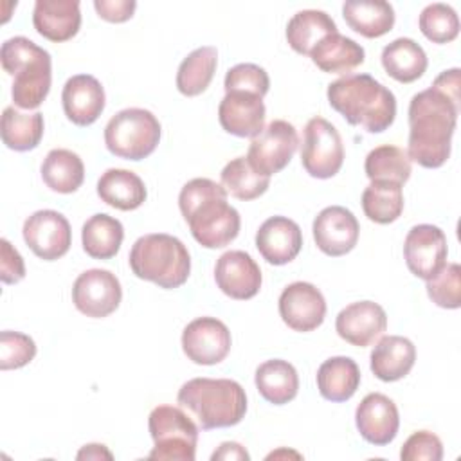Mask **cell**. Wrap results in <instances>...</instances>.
Listing matches in <instances>:
<instances>
[{"instance_id":"cell-1","label":"cell","mask_w":461,"mask_h":461,"mask_svg":"<svg viewBox=\"0 0 461 461\" xmlns=\"http://www.w3.org/2000/svg\"><path fill=\"white\" fill-rule=\"evenodd\" d=\"M461 101L452 99L430 86L412 95L409 103V142L411 162L427 169L441 167L452 148Z\"/></svg>"},{"instance_id":"cell-2","label":"cell","mask_w":461,"mask_h":461,"mask_svg":"<svg viewBox=\"0 0 461 461\" xmlns=\"http://www.w3.org/2000/svg\"><path fill=\"white\" fill-rule=\"evenodd\" d=\"M178 207L193 238L205 249H221L236 240L240 212L227 203V191L211 178H193L180 189Z\"/></svg>"},{"instance_id":"cell-3","label":"cell","mask_w":461,"mask_h":461,"mask_svg":"<svg viewBox=\"0 0 461 461\" xmlns=\"http://www.w3.org/2000/svg\"><path fill=\"white\" fill-rule=\"evenodd\" d=\"M330 106L367 133L385 131L396 117L394 94L369 74H348L328 85Z\"/></svg>"},{"instance_id":"cell-4","label":"cell","mask_w":461,"mask_h":461,"mask_svg":"<svg viewBox=\"0 0 461 461\" xmlns=\"http://www.w3.org/2000/svg\"><path fill=\"white\" fill-rule=\"evenodd\" d=\"M176 402L202 430L238 425L247 412L245 389L230 378H193L180 387Z\"/></svg>"},{"instance_id":"cell-5","label":"cell","mask_w":461,"mask_h":461,"mask_svg":"<svg viewBox=\"0 0 461 461\" xmlns=\"http://www.w3.org/2000/svg\"><path fill=\"white\" fill-rule=\"evenodd\" d=\"M0 61L4 72L13 76L11 97L16 108L34 110L49 95L52 83L50 54L25 36L2 43Z\"/></svg>"},{"instance_id":"cell-6","label":"cell","mask_w":461,"mask_h":461,"mask_svg":"<svg viewBox=\"0 0 461 461\" xmlns=\"http://www.w3.org/2000/svg\"><path fill=\"white\" fill-rule=\"evenodd\" d=\"M128 261L139 279L166 290L182 286L191 272V258L185 245L164 232L140 236L133 243Z\"/></svg>"},{"instance_id":"cell-7","label":"cell","mask_w":461,"mask_h":461,"mask_svg":"<svg viewBox=\"0 0 461 461\" xmlns=\"http://www.w3.org/2000/svg\"><path fill=\"white\" fill-rule=\"evenodd\" d=\"M160 133V122L149 110L124 108L108 121L104 144L119 158L142 160L157 149Z\"/></svg>"},{"instance_id":"cell-8","label":"cell","mask_w":461,"mask_h":461,"mask_svg":"<svg viewBox=\"0 0 461 461\" xmlns=\"http://www.w3.org/2000/svg\"><path fill=\"white\" fill-rule=\"evenodd\" d=\"M148 429L155 443V447L148 454V459L194 461L198 425L182 407H155L149 412Z\"/></svg>"},{"instance_id":"cell-9","label":"cell","mask_w":461,"mask_h":461,"mask_svg":"<svg viewBox=\"0 0 461 461\" xmlns=\"http://www.w3.org/2000/svg\"><path fill=\"white\" fill-rule=\"evenodd\" d=\"M344 162V144L337 128L322 119L312 117L304 126L301 144V164L313 178L335 176Z\"/></svg>"},{"instance_id":"cell-10","label":"cell","mask_w":461,"mask_h":461,"mask_svg":"<svg viewBox=\"0 0 461 461\" xmlns=\"http://www.w3.org/2000/svg\"><path fill=\"white\" fill-rule=\"evenodd\" d=\"M299 146V135L292 122L276 119L250 140L247 162L261 175L272 176L285 169Z\"/></svg>"},{"instance_id":"cell-11","label":"cell","mask_w":461,"mask_h":461,"mask_svg":"<svg viewBox=\"0 0 461 461\" xmlns=\"http://www.w3.org/2000/svg\"><path fill=\"white\" fill-rule=\"evenodd\" d=\"M122 299V288L115 274L90 268L77 276L72 285V303L86 317L103 319L113 313Z\"/></svg>"},{"instance_id":"cell-12","label":"cell","mask_w":461,"mask_h":461,"mask_svg":"<svg viewBox=\"0 0 461 461\" xmlns=\"http://www.w3.org/2000/svg\"><path fill=\"white\" fill-rule=\"evenodd\" d=\"M23 241L43 261L63 258L72 245V230L68 220L52 209L32 212L23 221Z\"/></svg>"},{"instance_id":"cell-13","label":"cell","mask_w":461,"mask_h":461,"mask_svg":"<svg viewBox=\"0 0 461 461\" xmlns=\"http://www.w3.org/2000/svg\"><path fill=\"white\" fill-rule=\"evenodd\" d=\"M447 236L430 223L414 225L403 241V258L407 268L420 279L429 281L447 265Z\"/></svg>"},{"instance_id":"cell-14","label":"cell","mask_w":461,"mask_h":461,"mask_svg":"<svg viewBox=\"0 0 461 461\" xmlns=\"http://www.w3.org/2000/svg\"><path fill=\"white\" fill-rule=\"evenodd\" d=\"M230 331L216 317H198L182 331L184 355L198 366L220 364L230 351Z\"/></svg>"},{"instance_id":"cell-15","label":"cell","mask_w":461,"mask_h":461,"mask_svg":"<svg viewBox=\"0 0 461 461\" xmlns=\"http://www.w3.org/2000/svg\"><path fill=\"white\" fill-rule=\"evenodd\" d=\"M279 315L294 331H313L324 322L326 299L312 283H290L279 295Z\"/></svg>"},{"instance_id":"cell-16","label":"cell","mask_w":461,"mask_h":461,"mask_svg":"<svg viewBox=\"0 0 461 461\" xmlns=\"http://www.w3.org/2000/svg\"><path fill=\"white\" fill-rule=\"evenodd\" d=\"M312 230L317 249L326 256L339 258L355 249L360 225L349 209L342 205H330L315 216Z\"/></svg>"},{"instance_id":"cell-17","label":"cell","mask_w":461,"mask_h":461,"mask_svg":"<svg viewBox=\"0 0 461 461\" xmlns=\"http://www.w3.org/2000/svg\"><path fill=\"white\" fill-rule=\"evenodd\" d=\"M216 286L230 299L247 301L261 288V268L245 250L223 252L214 267Z\"/></svg>"},{"instance_id":"cell-18","label":"cell","mask_w":461,"mask_h":461,"mask_svg":"<svg viewBox=\"0 0 461 461\" xmlns=\"http://www.w3.org/2000/svg\"><path fill=\"white\" fill-rule=\"evenodd\" d=\"M355 423L367 443L384 447L396 438L400 414L396 403L389 396L382 393H369L355 411Z\"/></svg>"},{"instance_id":"cell-19","label":"cell","mask_w":461,"mask_h":461,"mask_svg":"<svg viewBox=\"0 0 461 461\" xmlns=\"http://www.w3.org/2000/svg\"><path fill=\"white\" fill-rule=\"evenodd\" d=\"M335 330L348 344L366 348L387 330V315L375 301L351 303L339 312Z\"/></svg>"},{"instance_id":"cell-20","label":"cell","mask_w":461,"mask_h":461,"mask_svg":"<svg viewBox=\"0 0 461 461\" xmlns=\"http://www.w3.org/2000/svg\"><path fill=\"white\" fill-rule=\"evenodd\" d=\"M61 104L70 122L76 126H90L104 110V88L94 76L76 74L68 77L63 86Z\"/></svg>"},{"instance_id":"cell-21","label":"cell","mask_w":461,"mask_h":461,"mask_svg":"<svg viewBox=\"0 0 461 461\" xmlns=\"http://www.w3.org/2000/svg\"><path fill=\"white\" fill-rule=\"evenodd\" d=\"M263 97L249 92H229L218 106V121L221 128L236 137L254 139L265 130Z\"/></svg>"},{"instance_id":"cell-22","label":"cell","mask_w":461,"mask_h":461,"mask_svg":"<svg viewBox=\"0 0 461 461\" xmlns=\"http://www.w3.org/2000/svg\"><path fill=\"white\" fill-rule=\"evenodd\" d=\"M256 247L270 265H286L297 258L303 247L301 227L286 216L265 220L256 232Z\"/></svg>"},{"instance_id":"cell-23","label":"cell","mask_w":461,"mask_h":461,"mask_svg":"<svg viewBox=\"0 0 461 461\" xmlns=\"http://www.w3.org/2000/svg\"><path fill=\"white\" fill-rule=\"evenodd\" d=\"M32 25L40 36L61 43L74 38L81 27L77 0H36Z\"/></svg>"},{"instance_id":"cell-24","label":"cell","mask_w":461,"mask_h":461,"mask_svg":"<svg viewBox=\"0 0 461 461\" xmlns=\"http://www.w3.org/2000/svg\"><path fill=\"white\" fill-rule=\"evenodd\" d=\"M371 371L382 382H396L409 375L416 362V348L407 337H380L371 351Z\"/></svg>"},{"instance_id":"cell-25","label":"cell","mask_w":461,"mask_h":461,"mask_svg":"<svg viewBox=\"0 0 461 461\" xmlns=\"http://www.w3.org/2000/svg\"><path fill=\"white\" fill-rule=\"evenodd\" d=\"M97 194L106 205L113 209L133 211L146 202L148 191L137 173L130 169L112 167L99 176Z\"/></svg>"},{"instance_id":"cell-26","label":"cell","mask_w":461,"mask_h":461,"mask_svg":"<svg viewBox=\"0 0 461 461\" xmlns=\"http://www.w3.org/2000/svg\"><path fill=\"white\" fill-rule=\"evenodd\" d=\"M310 58L317 68L326 74H349L364 63L366 50L355 40L335 32L321 40L310 52Z\"/></svg>"},{"instance_id":"cell-27","label":"cell","mask_w":461,"mask_h":461,"mask_svg":"<svg viewBox=\"0 0 461 461\" xmlns=\"http://www.w3.org/2000/svg\"><path fill=\"white\" fill-rule=\"evenodd\" d=\"M317 389L322 398L340 403L348 402L360 385V369L349 357H331L317 369Z\"/></svg>"},{"instance_id":"cell-28","label":"cell","mask_w":461,"mask_h":461,"mask_svg":"<svg viewBox=\"0 0 461 461\" xmlns=\"http://www.w3.org/2000/svg\"><path fill=\"white\" fill-rule=\"evenodd\" d=\"M342 16L349 29L364 38H380L394 27V9L384 0H348Z\"/></svg>"},{"instance_id":"cell-29","label":"cell","mask_w":461,"mask_h":461,"mask_svg":"<svg viewBox=\"0 0 461 461\" xmlns=\"http://www.w3.org/2000/svg\"><path fill=\"white\" fill-rule=\"evenodd\" d=\"M382 67L398 83L420 79L429 65L427 54L420 43L411 38H396L382 49Z\"/></svg>"},{"instance_id":"cell-30","label":"cell","mask_w":461,"mask_h":461,"mask_svg":"<svg viewBox=\"0 0 461 461\" xmlns=\"http://www.w3.org/2000/svg\"><path fill=\"white\" fill-rule=\"evenodd\" d=\"M254 382L259 394L274 405L292 402L299 391V375L295 367L281 358H272L259 364Z\"/></svg>"},{"instance_id":"cell-31","label":"cell","mask_w":461,"mask_h":461,"mask_svg":"<svg viewBox=\"0 0 461 461\" xmlns=\"http://www.w3.org/2000/svg\"><path fill=\"white\" fill-rule=\"evenodd\" d=\"M333 18L319 9H303L295 13L286 25L288 45L303 56H310L312 49L330 34H335Z\"/></svg>"},{"instance_id":"cell-32","label":"cell","mask_w":461,"mask_h":461,"mask_svg":"<svg viewBox=\"0 0 461 461\" xmlns=\"http://www.w3.org/2000/svg\"><path fill=\"white\" fill-rule=\"evenodd\" d=\"M41 178L50 191L70 194L77 191L85 180L83 160L70 149H50L41 164Z\"/></svg>"},{"instance_id":"cell-33","label":"cell","mask_w":461,"mask_h":461,"mask_svg":"<svg viewBox=\"0 0 461 461\" xmlns=\"http://www.w3.org/2000/svg\"><path fill=\"white\" fill-rule=\"evenodd\" d=\"M124 240L122 223L104 212L90 216L81 229L83 250L94 259H110L113 258Z\"/></svg>"},{"instance_id":"cell-34","label":"cell","mask_w":461,"mask_h":461,"mask_svg":"<svg viewBox=\"0 0 461 461\" xmlns=\"http://www.w3.org/2000/svg\"><path fill=\"white\" fill-rule=\"evenodd\" d=\"M218 67V50L212 45L189 52L176 70V88L185 97H196L207 90Z\"/></svg>"},{"instance_id":"cell-35","label":"cell","mask_w":461,"mask_h":461,"mask_svg":"<svg viewBox=\"0 0 461 461\" xmlns=\"http://www.w3.org/2000/svg\"><path fill=\"white\" fill-rule=\"evenodd\" d=\"M45 122L40 112L23 113L14 106L4 108L2 113V140L13 151L34 149L43 137Z\"/></svg>"},{"instance_id":"cell-36","label":"cell","mask_w":461,"mask_h":461,"mask_svg":"<svg viewBox=\"0 0 461 461\" xmlns=\"http://www.w3.org/2000/svg\"><path fill=\"white\" fill-rule=\"evenodd\" d=\"M366 175L371 182H394L403 185L411 178V158L405 149L391 144H382L371 149L364 162Z\"/></svg>"},{"instance_id":"cell-37","label":"cell","mask_w":461,"mask_h":461,"mask_svg":"<svg viewBox=\"0 0 461 461\" xmlns=\"http://www.w3.org/2000/svg\"><path fill=\"white\" fill-rule=\"evenodd\" d=\"M364 214L380 225L393 223L403 212L402 185L394 182H371L362 193Z\"/></svg>"},{"instance_id":"cell-38","label":"cell","mask_w":461,"mask_h":461,"mask_svg":"<svg viewBox=\"0 0 461 461\" xmlns=\"http://www.w3.org/2000/svg\"><path fill=\"white\" fill-rule=\"evenodd\" d=\"M221 185L234 198L249 202L259 198L270 185V176L258 173L245 157H236L220 173Z\"/></svg>"},{"instance_id":"cell-39","label":"cell","mask_w":461,"mask_h":461,"mask_svg":"<svg viewBox=\"0 0 461 461\" xmlns=\"http://www.w3.org/2000/svg\"><path fill=\"white\" fill-rule=\"evenodd\" d=\"M421 34L432 43L454 41L459 34L457 13L447 4L427 5L418 20Z\"/></svg>"},{"instance_id":"cell-40","label":"cell","mask_w":461,"mask_h":461,"mask_svg":"<svg viewBox=\"0 0 461 461\" xmlns=\"http://www.w3.org/2000/svg\"><path fill=\"white\" fill-rule=\"evenodd\" d=\"M430 301L447 310L461 306V268L457 263H447L434 277L427 281Z\"/></svg>"},{"instance_id":"cell-41","label":"cell","mask_w":461,"mask_h":461,"mask_svg":"<svg viewBox=\"0 0 461 461\" xmlns=\"http://www.w3.org/2000/svg\"><path fill=\"white\" fill-rule=\"evenodd\" d=\"M225 94L229 92H249L265 97L270 88L268 74L256 63H238L227 70L223 79Z\"/></svg>"},{"instance_id":"cell-42","label":"cell","mask_w":461,"mask_h":461,"mask_svg":"<svg viewBox=\"0 0 461 461\" xmlns=\"http://www.w3.org/2000/svg\"><path fill=\"white\" fill-rule=\"evenodd\" d=\"M36 357L34 340L20 331L0 333V369H20Z\"/></svg>"},{"instance_id":"cell-43","label":"cell","mask_w":461,"mask_h":461,"mask_svg":"<svg viewBox=\"0 0 461 461\" xmlns=\"http://www.w3.org/2000/svg\"><path fill=\"white\" fill-rule=\"evenodd\" d=\"M443 443L430 430H418L407 438L400 450L402 461H441Z\"/></svg>"},{"instance_id":"cell-44","label":"cell","mask_w":461,"mask_h":461,"mask_svg":"<svg viewBox=\"0 0 461 461\" xmlns=\"http://www.w3.org/2000/svg\"><path fill=\"white\" fill-rule=\"evenodd\" d=\"M25 277V263L20 252L5 240H0V279L5 285H16Z\"/></svg>"},{"instance_id":"cell-45","label":"cell","mask_w":461,"mask_h":461,"mask_svg":"<svg viewBox=\"0 0 461 461\" xmlns=\"http://www.w3.org/2000/svg\"><path fill=\"white\" fill-rule=\"evenodd\" d=\"M94 9L97 11L99 18L110 22V23H122L128 22L135 9L137 2L133 0H95Z\"/></svg>"},{"instance_id":"cell-46","label":"cell","mask_w":461,"mask_h":461,"mask_svg":"<svg viewBox=\"0 0 461 461\" xmlns=\"http://www.w3.org/2000/svg\"><path fill=\"white\" fill-rule=\"evenodd\" d=\"M434 88L441 90L443 94L450 95L452 99L456 101H461V70L456 67V68H448V70H443L432 83Z\"/></svg>"},{"instance_id":"cell-47","label":"cell","mask_w":461,"mask_h":461,"mask_svg":"<svg viewBox=\"0 0 461 461\" xmlns=\"http://www.w3.org/2000/svg\"><path fill=\"white\" fill-rule=\"evenodd\" d=\"M211 459L212 461H216V459H225V461H229V459H243V461H247V459H250V456H249V452L245 450V447H241L240 443H236V441H223L214 452H212V456H211Z\"/></svg>"},{"instance_id":"cell-48","label":"cell","mask_w":461,"mask_h":461,"mask_svg":"<svg viewBox=\"0 0 461 461\" xmlns=\"http://www.w3.org/2000/svg\"><path fill=\"white\" fill-rule=\"evenodd\" d=\"M77 459H112V452L104 447V445H99V443H88L85 445L77 456Z\"/></svg>"}]
</instances>
